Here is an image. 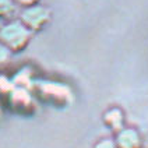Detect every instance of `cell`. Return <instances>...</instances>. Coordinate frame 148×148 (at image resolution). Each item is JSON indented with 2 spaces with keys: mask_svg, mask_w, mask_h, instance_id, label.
I'll return each instance as SVG.
<instances>
[{
  "mask_svg": "<svg viewBox=\"0 0 148 148\" xmlns=\"http://www.w3.org/2000/svg\"><path fill=\"white\" fill-rule=\"evenodd\" d=\"M34 90L36 97L46 103L55 105V106H66L71 102L73 95L70 88L56 81H35Z\"/></svg>",
  "mask_w": 148,
  "mask_h": 148,
  "instance_id": "cell-1",
  "label": "cell"
},
{
  "mask_svg": "<svg viewBox=\"0 0 148 148\" xmlns=\"http://www.w3.org/2000/svg\"><path fill=\"white\" fill-rule=\"evenodd\" d=\"M31 31L23 23L13 21L0 28V43L13 52H21L31 41Z\"/></svg>",
  "mask_w": 148,
  "mask_h": 148,
  "instance_id": "cell-2",
  "label": "cell"
},
{
  "mask_svg": "<svg viewBox=\"0 0 148 148\" xmlns=\"http://www.w3.org/2000/svg\"><path fill=\"white\" fill-rule=\"evenodd\" d=\"M50 21V11L49 8L42 7V6H32L27 7L21 14V23L31 31V32H38L43 29L48 23Z\"/></svg>",
  "mask_w": 148,
  "mask_h": 148,
  "instance_id": "cell-3",
  "label": "cell"
},
{
  "mask_svg": "<svg viewBox=\"0 0 148 148\" xmlns=\"http://www.w3.org/2000/svg\"><path fill=\"white\" fill-rule=\"evenodd\" d=\"M6 99H7L10 109L14 110L18 115H29L35 110L34 97L31 91L27 90V88L16 87L8 94V97Z\"/></svg>",
  "mask_w": 148,
  "mask_h": 148,
  "instance_id": "cell-4",
  "label": "cell"
},
{
  "mask_svg": "<svg viewBox=\"0 0 148 148\" xmlns=\"http://www.w3.org/2000/svg\"><path fill=\"white\" fill-rule=\"evenodd\" d=\"M116 148H141L140 134L133 129H123L117 133Z\"/></svg>",
  "mask_w": 148,
  "mask_h": 148,
  "instance_id": "cell-5",
  "label": "cell"
},
{
  "mask_svg": "<svg viewBox=\"0 0 148 148\" xmlns=\"http://www.w3.org/2000/svg\"><path fill=\"white\" fill-rule=\"evenodd\" d=\"M103 120L109 129H112L113 132H120L123 130V113L120 109H110L108 110L105 116H103Z\"/></svg>",
  "mask_w": 148,
  "mask_h": 148,
  "instance_id": "cell-6",
  "label": "cell"
},
{
  "mask_svg": "<svg viewBox=\"0 0 148 148\" xmlns=\"http://www.w3.org/2000/svg\"><path fill=\"white\" fill-rule=\"evenodd\" d=\"M11 81L14 84V87L27 88V90L34 88V84H35V81H34V78H32V73H31V70H28L27 67L23 69V70H20V71L11 78Z\"/></svg>",
  "mask_w": 148,
  "mask_h": 148,
  "instance_id": "cell-7",
  "label": "cell"
},
{
  "mask_svg": "<svg viewBox=\"0 0 148 148\" xmlns=\"http://www.w3.org/2000/svg\"><path fill=\"white\" fill-rule=\"evenodd\" d=\"M14 10H16V7H14L13 0H0V20L13 16Z\"/></svg>",
  "mask_w": 148,
  "mask_h": 148,
  "instance_id": "cell-8",
  "label": "cell"
},
{
  "mask_svg": "<svg viewBox=\"0 0 148 148\" xmlns=\"http://www.w3.org/2000/svg\"><path fill=\"white\" fill-rule=\"evenodd\" d=\"M14 88H16V87H14V84L11 81V78H8L6 75L0 74V95L7 98L8 94L14 90Z\"/></svg>",
  "mask_w": 148,
  "mask_h": 148,
  "instance_id": "cell-9",
  "label": "cell"
},
{
  "mask_svg": "<svg viewBox=\"0 0 148 148\" xmlns=\"http://www.w3.org/2000/svg\"><path fill=\"white\" fill-rule=\"evenodd\" d=\"M11 60V50L7 49L3 43H0V69L6 67Z\"/></svg>",
  "mask_w": 148,
  "mask_h": 148,
  "instance_id": "cell-10",
  "label": "cell"
},
{
  "mask_svg": "<svg viewBox=\"0 0 148 148\" xmlns=\"http://www.w3.org/2000/svg\"><path fill=\"white\" fill-rule=\"evenodd\" d=\"M94 148H116V143L112 138H103V140L98 141Z\"/></svg>",
  "mask_w": 148,
  "mask_h": 148,
  "instance_id": "cell-11",
  "label": "cell"
},
{
  "mask_svg": "<svg viewBox=\"0 0 148 148\" xmlns=\"http://www.w3.org/2000/svg\"><path fill=\"white\" fill-rule=\"evenodd\" d=\"M16 3H18L20 6H23V7H32V6H36L38 4V1L39 0H14Z\"/></svg>",
  "mask_w": 148,
  "mask_h": 148,
  "instance_id": "cell-12",
  "label": "cell"
},
{
  "mask_svg": "<svg viewBox=\"0 0 148 148\" xmlns=\"http://www.w3.org/2000/svg\"><path fill=\"white\" fill-rule=\"evenodd\" d=\"M1 119H3V109H1V105H0V122H1Z\"/></svg>",
  "mask_w": 148,
  "mask_h": 148,
  "instance_id": "cell-13",
  "label": "cell"
}]
</instances>
